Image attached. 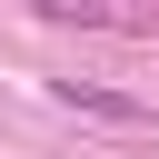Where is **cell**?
Segmentation results:
<instances>
[{
  "instance_id": "1",
  "label": "cell",
  "mask_w": 159,
  "mask_h": 159,
  "mask_svg": "<svg viewBox=\"0 0 159 159\" xmlns=\"http://www.w3.org/2000/svg\"><path fill=\"white\" fill-rule=\"evenodd\" d=\"M60 99L89 109V119H119V129H149V119H159L149 99H129V89H109V80H60Z\"/></svg>"
}]
</instances>
